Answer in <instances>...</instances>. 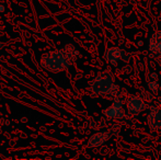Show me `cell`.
I'll return each mask as SVG.
<instances>
[{
    "label": "cell",
    "instance_id": "30bf717a",
    "mask_svg": "<svg viewBox=\"0 0 161 160\" xmlns=\"http://www.w3.org/2000/svg\"><path fill=\"white\" fill-rule=\"evenodd\" d=\"M1 46H2V44H1V43H0V48H1Z\"/></svg>",
    "mask_w": 161,
    "mask_h": 160
},
{
    "label": "cell",
    "instance_id": "5b68a950",
    "mask_svg": "<svg viewBox=\"0 0 161 160\" xmlns=\"http://www.w3.org/2000/svg\"><path fill=\"white\" fill-rule=\"evenodd\" d=\"M147 124L151 130H161V109L153 107L149 109L147 115Z\"/></svg>",
    "mask_w": 161,
    "mask_h": 160
},
{
    "label": "cell",
    "instance_id": "7a4b0ae2",
    "mask_svg": "<svg viewBox=\"0 0 161 160\" xmlns=\"http://www.w3.org/2000/svg\"><path fill=\"white\" fill-rule=\"evenodd\" d=\"M90 89L97 96H113L119 87L115 86L113 74L108 70H103L90 82Z\"/></svg>",
    "mask_w": 161,
    "mask_h": 160
},
{
    "label": "cell",
    "instance_id": "8992f818",
    "mask_svg": "<svg viewBox=\"0 0 161 160\" xmlns=\"http://www.w3.org/2000/svg\"><path fill=\"white\" fill-rule=\"evenodd\" d=\"M126 108H127V111L133 115H137L139 114L142 110L145 109V102L140 97L138 96H131L129 97L126 103Z\"/></svg>",
    "mask_w": 161,
    "mask_h": 160
},
{
    "label": "cell",
    "instance_id": "52a82bcc",
    "mask_svg": "<svg viewBox=\"0 0 161 160\" xmlns=\"http://www.w3.org/2000/svg\"><path fill=\"white\" fill-rule=\"evenodd\" d=\"M148 49L153 56L161 60V31H156L149 40Z\"/></svg>",
    "mask_w": 161,
    "mask_h": 160
},
{
    "label": "cell",
    "instance_id": "ba28073f",
    "mask_svg": "<svg viewBox=\"0 0 161 160\" xmlns=\"http://www.w3.org/2000/svg\"><path fill=\"white\" fill-rule=\"evenodd\" d=\"M110 138V133L108 132H99L93 134L88 141V146L92 148L100 147V146L104 145Z\"/></svg>",
    "mask_w": 161,
    "mask_h": 160
},
{
    "label": "cell",
    "instance_id": "3957f363",
    "mask_svg": "<svg viewBox=\"0 0 161 160\" xmlns=\"http://www.w3.org/2000/svg\"><path fill=\"white\" fill-rule=\"evenodd\" d=\"M129 58H130V54L121 49L119 47H110L104 52V59L113 66H115L119 60L127 62Z\"/></svg>",
    "mask_w": 161,
    "mask_h": 160
},
{
    "label": "cell",
    "instance_id": "277c9868",
    "mask_svg": "<svg viewBox=\"0 0 161 160\" xmlns=\"http://www.w3.org/2000/svg\"><path fill=\"white\" fill-rule=\"evenodd\" d=\"M123 105H124L123 100L115 98L114 100H113L112 104H111L108 109H105L103 111V114L106 116V118H110V119L124 118L125 113H124V111H123Z\"/></svg>",
    "mask_w": 161,
    "mask_h": 160
},
{
    "label": "cell",
    "instance_id": "9c48e42d",
    "mask_svg": "<svg viewBox=\"0 0 161 160\" xmlns=\"http://www.w3.org/2000/svg\"><path fill=\"white\" fill-rule=\"evenodd\" d=\"M148 88L151 92L156 93V92L158 91V89H159V82H158V81H150V82L148 83Z\"/></svg>",
    "mask_w": 161,
    "mask_h": 160
},
{
    "label": "cell",
    "instance_id": "6da1fadb",
    "mask_svg": "<svg viewBox=\"0 0 161 160\" xmlns=\"http://www.w3.org/2000/svg\"><path fill=\"white\" fill-rule=\"evenodd\" d=\"M77 52L72 45H67L64 49L46 53L41 58V65L53 73L68 70L71 63L76 59Z\"/></svg>",
    "mask_w": 161,
    "mask_h": 160
}]
</instances>
